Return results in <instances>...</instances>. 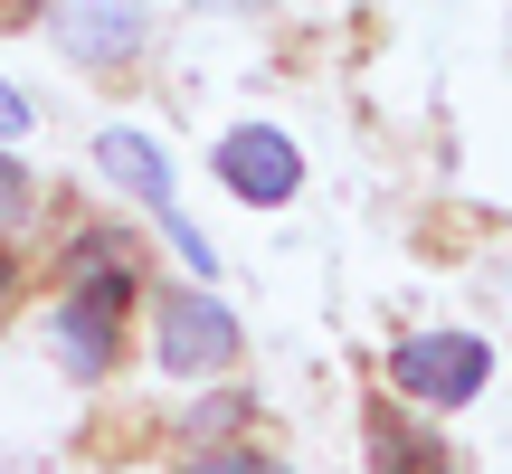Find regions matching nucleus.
I'll list each match as a JSON object with an SVG mask.
<instances>
[{
  "label": "nucleus",
  "instance_id": "1",
  "mask_svg": "<svg viewBox=\"0 0 512 474\" xmlns=\"http://www.w3.org/2000/svg\"><path fill=\"white\" fill-rule=\"evenodd\" d=\"M95 162H105V181H114V190H133V200L162 219L171 256H181L190 275H219V247H209V237L181 219V200H171V162H162V143H152V133H124V124L95 133Z\"/></svg>",
  "mask_w": 512,
  "mask_h": 474
},
{
  "label": "nucleus",
  "instance_id": "2",
  "mask_svg": "<svg viewBox=\"0 0 512 474\" xmlns=\"http://www.w3.org/2000/svg\"><path fill=\"white\" fill-rule=\"evenodd\" d=\"M389 380H399L408 408H465L494 380V351H484L475 332H408V342L389 351Z\"/></svg>",
  "mask_w": 512,
  "mask_h": 474
},
{
  "label": "nucleus",
  "instance_id": "3",
  "mask_svg": "<svg viewBox=\"0 0 512 474\" xmlns=\"http://www.w3.org/2000/svg\"><path fill=\"white\" fill-rule=\"evenodd\" d=\"M152 361L181 370V380L228 370V361H238V313H228L219 294H200V285L162 294V304H152Z\"/></svg>",
  "mask_w": 512,
  "mask_h": 474
},
{
  "label": "nucleus",
  "instance_id": "4",
  "mask_svg": "<svg viewBox=\"0 0 512 474\" xmlns=\"http://www.w3.org/2000/svg\"><path fill=\"white\" fill-rule=\"evenodd\" d=\"M57 48L95 76L133 67L152 48V0H57Z\"/></svg>",
  "mask_w": 512,
  "mask_h": 474
},
{
  "label": "nucleus",
  "instance_id": "5",
  "mask_svg": "<svg viewBox=\"0 0 512 474\" xmlns=\"http://www.w3.org/2000/svg\"><path fill=\"white\" fill-rule=\"evenodd\" d=\"M219 181L238 190L247 209H285L294 190H304V152H294L275 124H228L219 133Z\"/></svg>",
  "mask_w": 512,
  "mask_h": 474
},
{
  "label": "nucleus",
  "instance_id": "6",
  "mask_svg": "<svg viewBox=\"0 0 512 474\" xmlns=\"http://www.w3.org/2000/svg\"><path fill=\"white\" fill-rule=\"evenodd\" d=\"M370 474H456V456H446L427 427H408L399 408H380V418H370Z\"/></svg>",
  "mask_w": 512,
  "mask_h": 474
},
{
  "label": "nucleus",
  "instance_id": "7",
  "mask_svg": "<svg viewBox=\"0 0 512 474\" xmlns=\"http://www.w3.org/2000/svg\"><path fill=\"white\" fill-rule=\"evenodd\" d=\"M238 418H247V399H238V389H219V399H200V408H190V437H238Z\"/></svg>",
  "mask_w": 512,
  "mask_h": 474
},
{
  "label": "nucleus",
  "instance_id": "8",
  "mask_svg": "<svg viewBox=\"0 0 512 474\" xmlns=\"http://www.w3.org/2000/svg\"><path fill=\"white\" fill-rule=\"evenodd\" d=\"M190 474H285L275 456H247V446H219V456H200Z\"/></svg>",
  "mask_w": 512,
  "mask_h": 474
},
{
  "label": "nucleus",
  "instance_id": "9",
  "mask_svg": "<svg viewBox=\"0 0 512 474\" xmlns=\"http://www.w3.org/2000/svg\"><path fill=\"white\" fill-rule=\"evenodd\" d=\"M29 200H38V190H29V171H19L10 152H0V228H10V219H19Z\"/></svg>",
  "mask_w": 512,
  "mask_h": 474
},
{
  "label": "nucleus",
  "instance_id": "10",
  "mask_svg": "<svg viewBox=\"0 0 512 474\" xmlns=\"http://www.w3.org/2000/svg\"><path fill=\"white\" fill-rule=\"evenodd\" d=\"M29 124H38V114H29V95H19L10 76H0V143H19V133H29Z\"/></svg>",
  "mask_w": 512,
  "mask_h": 474
},
{
  "label": "nucleus",
  "instance_id": "11",
  "mask_svg": "<svg viewBox=\"0 0 512 474\" xmlns=\"http://www.w3.org/2000/svg\"><path fill=\"white\" fill-rule=\"evenodd\" d=\"M209 10H266V0H209Z\"/></svg>",
  "mask_w": 512,
  "mask_h": 474
},
{
  "label": "nucleus",
  "instance_id": "12",
  "mask_svg": "<svg viewBox=\"0 0 512 474\" xmlns=\"http://www.w3.org/2000/svg\"><path fill=\"white\" fill-rule=\"evenodd\" d=\"M10 275H19V266H10V247H0V294H10Z\"/></svg>",
  "mask_w": 512,
  "mask_h": 474
}]
</instances>
